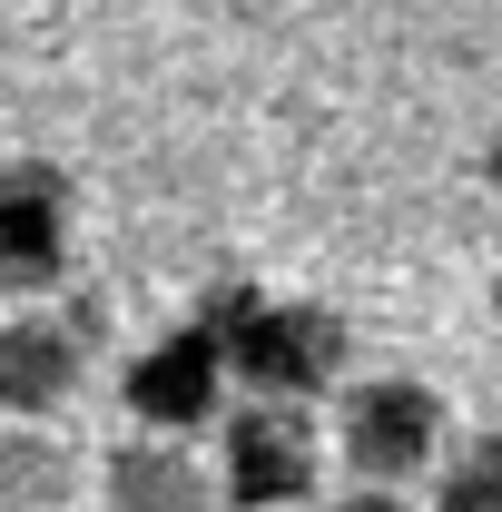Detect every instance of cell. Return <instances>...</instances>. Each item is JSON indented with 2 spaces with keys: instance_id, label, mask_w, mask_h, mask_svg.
Segmentation results:
<instances>
[{
  "instance_id": "8",
  "label": "cell",
  "mask_w": 502,
  "mask_h": 512,
  "mask_svg": "<svg viewBox=\"0 0 502 512\" xmlns=\"http://www.w3.org/2000/svg\"><path fill=\"white\" fill-rule=\"evenodd\" d=\"M69 493H79L69 434H50L40 414H10L0 424V512H60Z\"/></svg>"
},
{
  "instance_id": "6",
  "label": "cell",
  "mask_w": 502,
  "mask_h": 512,
  "mask_svg": "<svg viewBox=\"0 0 502 512\" xmlns=\"http://www.w3.org/2000/svg\"><path fill=\"white\" fill-rule=\"evenodd\" d=\"M217 384H227V355H217V335L188 316V325H168L158 345L128 355L119 394H128V414H138L148 434H197V424L217 414Z\"/></svg>"
},
{
  "instance_id": "4",
  "label": "cell",
  "mask_w": 502,
  "mask_h": 512,
  "mask_svg": "<svg viewBox=\"0 0 502 512\" xmlns=\"http://www.w3.org/2000/svg\"><path fill=\"white\" fill-rule=\"evenodd\" d=\"M79 188L50 158H0V296H50L69 276Z\"/></svg>"
},
{
  "instance_id": "11",
  "label": "cell",
  "mask_w": 502,
  "mask_h": 512,
  "mask_svg": "<svg viewBox=\"0 0 502 512\" xmlns=\"http://www.w3.org/2000/svg\"><path fill=\"white\" fill-rule=\"evenodd\" d=\"M483 188L502 197V119H493V138H483Z\"/></svg>"
},
{
  "instance_id": "7",
  "label": "cell",
  "mask_w": 502,
  "mask_h": 512,
  "mask_svg": "<svg viewBox=\"0 0 502 512\" xmlns=\"http://www.w3.org/2000/svg\"><path fill=\"white\" fill-rule=\"evenodd\" d=\"M99 483H109V512H207L217 503V473H207L188 444H168V434L119 444Z\"/></svg>"
},
{
  "instance_id": "5",
  "label": "cell",
  "mask_w": 502,
  "mask_h": 512,
  "mask_svg": "<svg viewBox=\"0 0 502 512\" xmlns=\"http://www.w3.org/2000/svg\"><path fill=\"white\" fill-rule=\"evenodd\" d=\"M109 335V306L99 296H69V316H10L0 325V414H60L89 384V355Z\"/></svg>"
},
{
  "instance_id": "1",
  "label": "cell",
  "mask_w": 502,
  "mask_h": 512,
  "mask_svg": "<svg viewBox=\"0 0 502 512\" xmlns=\"http://www.w3.org/2000/svg\"><path fill=\"white\" fill-rule=\"evenodd\" d=\"M197 325L217 335L227 375L247 394H286V404H315L325 384L345 375V316L335 306H306V296H266L256 276H207L197 296Z\"/></svg>"
},
{
  "instance_id": "9",
  "label": "cell",
  "mask_w": 502,
  "mask_h": 512,
  "mask_svg": "<svg viewBox=\"0 0 502 512\" xmlns=\"http://www.w3.org/2000/svg\"><path fill=\"white\" fill-rule=\"evenodd\" d=\"M434 512H502V434H473V444H453L434 483Z\"/></svg>"
},
{
  "instance_id": "3",
  "label": "cell",
  "mask_w": 502,
  "mask_h": 512,
  "mask_svg": "<svg viewBox=\"0 0 502 512\" xmlns=\"http://www.w3.org/2000/svg\"><path fill=\"white\" fill-rule=\"evenodd\" d=\"M315 463H325V444H315L306 404H286V394L237 404L227 434H217V483H227V503H237V512L306 503V493H315Z\"/></svg>"
},
{
  "instance_id": "2",
  "label": "cell",
  "mask_w": 502,
  "mask_h": 512,
  "mask_svg": "<svg viewBox=\"0 0 502 512\" xmlns=\"http://www.w3.org/2000/svg\"><path fill=\"white\" fill-rule=\"evenodd\" d=\"M335 453H345L355 483H414L443 453V394L414 384V375L345 384V404H335Z\"/></svg>"
},
{
  "instance_id": "10",
  "label": "cell",
  "mask_w": 502,
  "mask_h": 512,
  "mask_svg": "<svg viewBox=\"0 0 502 512\" xmlns=\"http://www.w3.org/2000/svg\"><path fill=\"white\" fill-rule=\"evenodd\" d=\"M325 512H404V493L394 483H355V493H335Z\"/></svg>"
},
{
  "instance_id": "12",
  "label": "cell",
  "mask_w": 502,
  "mask_h": 512,
  "mask_svg": "<svg viewBox=\"0 0 502 512\" xmlns=\"http://www.w3.org/2000/svg\"><path fill=\"white\" fill-rule=\"evenodd\" d=\"M493 316H502V256H493Z\"/></svg>"
}]
</instances>
